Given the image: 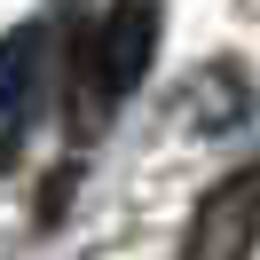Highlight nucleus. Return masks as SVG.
<instances>
[{
	"label": "nucleus",
	"instance_id": "3",
	"mask_svg": "<svg viewBox=\"0 0 260 260\" xmlns=\"http://www.w3.org/2000/svg\"><path fill=\"white\" fill-rule=\"evenodd\" d=\"M40 55H48V24H16V32H0V111H24V103H32Z\"/></svg>",
	"mask_w": 260,
	"mask_h": 260
},
{
	"label": "nucleus",
	"instance_id": "2",
	"mask_svg": "<svg viewBox=\"0 0 260 260\" xmlns=\"http://www.w3.org/2000/svg\"><path fill=\"white\" fill-rule=\"evenodd\" d=\"M158 32H166V16H158V0H111V16L95 24V95H103V111L111 103H126L134 87L150 79V63H158Z\"/></svg>",
	"mask_w": 260,
	"mask_h": 260
},
{
	"label": "nucleus",
	"instance_id": "1",
	"mask_svg": "<svg viewBox=\"0 0 260 260\" xmlns=\"http://www.w3.org/2000/svg\"><path fill=\"white\" fill-rule=\"evenodd\" d=\"M252 244H260V166H237L197 197L181 229V260H252Z\"/></svg>",
	"mask_w": 260,
	"mask_h": 260
},
{
	"label": "nucleus",
	"instance_id": "4",
	"mask_svg": "<svg viewBox=\"0 0 260 260\" xmlns=\"http://www.w3.org/2000/svg\"><path fill=\"white\" fill-rule=\"evenodd\" d=\"M244 111H252V87H244V71H237V63H221V71H213L205 87H197V103H189V118H197V126H205V134H221V126H237Z\"/></svg>",
	"mask_w": 260,
	"mask_h": 260
}]
</instances>
